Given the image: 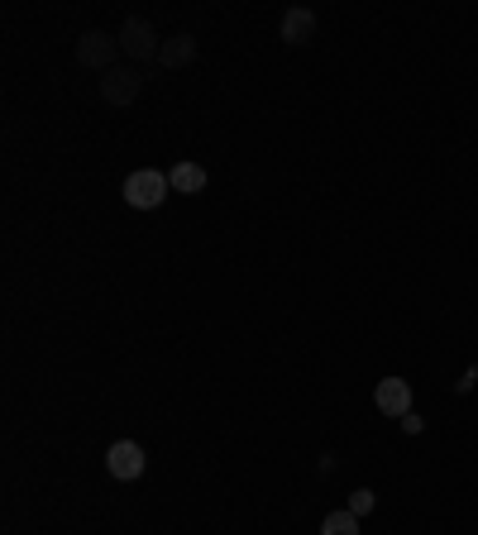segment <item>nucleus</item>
<instances>
[{"label":"nucleus","mask_w":478,"mask_h":535,"mask_svg":"<svg viewBox=\"0 0 478 535\" xmlns=\"http://www.w3.org/2000/svg\"><path fill=\"white\" fill-rule=\"evenodd\" d=\"M115 58H120V39H115V34L91 29V34H82V39H77V63L91 67V72H101V77H106L110 67H120Z\"/></svg>","instance_id":"7ed1b4c3"},{"label":"nucleus","mask_w":478,"mask_h":535,"mask_svg":"<svg viewBox=\"0 0 478 535\" xmlns=\"http://www.w3.org/2000/svg\"><path fill=\"white\" fill-rule=\"evenodd\" d=\"M311 39H316V15H311L306 5L287 10V15H283V43L302 48V43H311Z\"/></svg>","instance_id":"0eeeda50"},{"label":"nucleus","mask_w":478,"mask_h":535,"mask_svg":"<svg viewBox=\"0 0 478 535\" xmlns=\"http://www.w3.org/2000/svg\"><path fill=\"white\" fill-rule=\"evenodd\" d=\"M192 58H196L192 34H173V39H163V48H158V67H187Z\"/></svg>","instance_id":"6e6552de"},{"label":"nucleus","mask_w":478,"mask_h":535,"mask_svg":"<svg viewBox=\"0 0 478 535\" xmlns=\"http://www.w3.org/2000/svg\"><path fill=\"white\" fill-rule=\"evenodd\" d=\"M139 86H144V72H139L134 63H120V67H110L106 77H101V96H106V106L125 110V106H134Z\"/></svg>","instance_id":"20e7f679"},{"label":"nucleus","mask_w":478,"mask_h":535,"mask_svg":"<svg viewBox=\"0 0 478 535\" xmlns=\"http://www.w3.org/2000/svg\"><path fill=\"white\" fill-rule=\"evenodd\" d=\"M106 469H110V478L134 483V478H144V469H149V454H144V445H134V440H115L106 450Z\"/></svg>","instance_id":"39448f33"},{"label":"nucleus","mask_w":478,"mask_h":535,"mask_svg":"<svg viewBox=\"0 0 478 535\" xmlns=\"http://www.w3.org/2000/svg\"><path fill=\"white\" fill-rule=\"evenodd\" d=\"M173 192V182H168V172L158 168H139L125 177V201H130L134 211H158L163 201Z\"/></svg>","instance_id":"f257e3e1"},{"label":"nucleus","mask_w":478,"mask_h":535,"mask_svg":"<svg viewBox=\"0 0 478 535\" xmlns=\"http://www.w3.org/2000/svg\"><path fill=\"white\" fill-rule=\"evenodd\" d=\"M115 39H120V53H125L130 63H149V58H158V48H163V39L153 34V24L139 20V15L120 24V34H115Z\"/></svg>","instance_id":"f03ea898"},{"label":"nucleus","mask_w":478,"mask_h":535,"mask_svg":"<svg viewBox=\"0 0 478 535\" xmlns=\"http://www.w3.org/2000/svg\"><path fill=\"white\" fill-rule=\"evenodd\" d=\"M168 182H173V192H182V196H201L206 192V168H201V163H177V168L168 172Z\"/></svg>","instance_id":"1a4fd4ad"},{"label":"nucleus","mask_w":478,"mask_h":535,"mask_svg":"<svg viewBox=\"0 0 478 535\" xmlns=\"http://www.w3.org/2000/svg\"><path fill=\"white\" fill-rule=\"evenodd\" d=\"M373 507H378V497H373V488H359V493H349V512H354V516H369Z\"/></svg>","instance_id":"9b49d317"},{"label":"nucleus","mask_w":478,"mask_h":535,"mask_svg":"<svg viewBox=\"0 0 478 535\" xmlns=\"http://www.w3.org/2000/svg\"><path fill=\"white\" fill-rule=\"evenodd\" d=\"M321 535H359V516L349 512H330L326 521H321Z\"/></svg>","instance_id":"9d476101"},{"label":"nucleus","mask_w":478,"mask_h":535,"mask_svg":"<svg viewBox=\"0 0 478 535\" xmlns=\"http://www.w3.org/2000/svg\"><path fill=\"white\" fill-rule=\"evenodd\" d=\"M373 407L383 411V416H412V383L407 378H383V383L373 387Z\"/></svg>","instance_id":"423d86ee"}]
</instances>
